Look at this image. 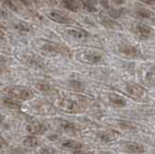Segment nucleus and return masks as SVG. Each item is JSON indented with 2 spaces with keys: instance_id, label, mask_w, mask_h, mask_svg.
Listing matches in <instances>:
<instances>
[{
  "instance_id": "nucleus-6",
  "label": "nucleus",
  "mask_w": 155,
  "mask_h": 154,
  "mask_svg": "<svg viewBox=\"0 0 155 154\" xmlns=\"http://www.w3.org/2000/svg\"><path fill=\"white\" fill-rule=\"evenodd\" d=\"M119 51L127 56H138L140 54V51L135 47L128 44H122L119 46Z\"/></svg>"
},
{
  "instance_id": "nucleus-17",
  "label": "nucleus",
  "mask_w": 155,
  "mask_h": 154,
  "mask_svg": "<svg viewBox=\"0 0 155 154\" xmlns=\"http://www.w3.org/2000/svg\"><path fill=\"white\" fill-rule=\"evenodd\" d=\"M43 50L47 51V52H52V54H56V52H59L60 51V48L56 46V45H53V44H46L43 46Z\"/></svg>"
},
{
  "instance_id": "nucleus-15",
  "label": "nucleus",
  "mask_w": 155,
  "mask_h": 154,
  "mask_svg": "<svg viewBox=\"0 0 155 154\" xmlns=\"http://www.w3.org/2000/svg\"><path fill=\"white\" fill-rule=\"evenodd\" d=\"M109 99L111 104H114V106H117V107H124L126 104V101L122 97H120V96L116 94H110Z\"/></svg>"
},
{
  "instance_id": "nucleus-25",
  "label": "nucleus",
  "mask_w": 155,
  "mask_h": 154,
  "mask_svg": "<svg viewBox=\"0 0 155 154\" xmlns=\"http://www.w3.org/2000/svg\"><path fill=\"white\" fill-rule=\"evenodd\" d=\"M0 15H3V16H5V11L3 10V9L1 8V7H0Z\"/></svg>"
},
{
  "instance_id": "nucleus-26",
  "label": "nucleus",
  "mask_w": 155,
  "mask_h": 154,
  "mask_svg": "<svg viewBox=\"0 0 155 154\" xmlns=\"http://www.w3.org/2000/svg\"><path fill=\"white\" fill-rule=\"evenodd\" d=\"M5 146V144L1 142V141H0V148H3Z\"/></svg>"
},
{
  "instance_id": "nucleus-18",
  "label": "nucleus",
  "mask_w": 155,
  "mask_h": 154,
  "mask_svg": "<svg viewBox=\"0 0 155 154\" xmlns=\"http://www.w3.org/2000/svg\"><path fill=\"white\" fill-rule=\"evenodd\" d=\"M63 147L68 148V149H80L81 147V144L75 141H68L62 144Z\"/></svg>"
},
{
  "instance_id": "nucleus-20",
  "label": "nucleus",
  "mask_w": 155,
  "mask_h": 154,
  "mask_svg": "<svg viewBox=\"0 0 155 154\" xmlns=\"http://www.w3.org/2000/svg\"><path fill=\"white\" fill-rule=\"evenodd\" d=\"M4 4L7 7H9L10 9H11V10H13L15 12H18V7L15 5V3L13 2V0H4Z\"/></svg>"
},
{
  "instance_id": "nucleus-14",
  "label": "nucleus",
  "mask_w": 155,
  "mask_h": 154,
  "mask_svg": "<svg viewBox=\"0 0 155 154\" xmlns=\"http://www.w3.org/2000/svg\"><path fill=\"white\" fill-rule=\"evenodd\" d=\"M61 5L71 12H78L79 4L76 0H61Z\"/></svg>"
},
{
  "instance_id": "nucleus-5",
  "label": "nucleus",
  "mask_w": 155,
  "mask_h": 154,
  "mask_svg": "<svg viewBox=\"0 0 155 154\" xmlns=\"http://www.w3.org/2000/svg\"><path fill=\"white\" fill-rule=\"evenodd\" d=\"M27 131L33 135H41L46 132V126L43 123L33 121L27 125Z\"/></svg>"
},
{
  "instance_id": "nucleus-24",
  "label": "nucleus",
  "mask_w": 155,
  "mask_h": 154,
  "mask_svg": "<svg viewBox=\"0 0 155 154\" xmlns=\"http://www.w3.org/2000/svg\"><path fill=\"white\" fill-rule=\"evenodd\" d=\"M21 3H23V4H25V5H29V1L28 0H19Z\"/></svg>"
},
{
  "instance_id": "nucleus-12",
  "label": "nucleus",
  "mask_w": 155,
  "mask_h": 154,
  "mask_svg": "<svg viewBox=\"0 0 155 154\" xmlns=\"http://www.w3.org/2000/svg\"><path fill=\"white\" fill-rule=\"evenodd\" d=\"M143 79L149 85H155V67H150L144 71Z\"/></svg>"
},
{
  "instance_id": "nucleus-3",
  "label": "nucleus",
  "mask_w": 155,
  "mask_h": 154,
  "mask_svg": "<svg viewBox=\"0 0 155 154\" xmlns=\"http://www.w3.org/2000/svg\"><path fill=\"white\" fill-rule=\"evenodd\" d=\"M125 91L128 95L134 98H142L145 95L144 89L138 84H129L125 86Z\"/></svg>"
},
{
  "instance_id": "nucleus-19",
  "label": "nucleus",
  "mask_w": 155,
  "mask_h": 154,
  "mask_svg": "<svg viewBox=\"0 0 155 154\" xmlns=\"http://www.w3.org/2000/svg\"><path fill=\"white\" fill-rule=\"evenodd\" d=\"M100 20H101V22L103 23V25L107 27H109V28H114V27H119V25H117L116 22L113 21H110L109 20V18H107L105 17H101L100 18Z\"/></svg>"
},
{
  "instance_id": "nucleus-4",
  "label": "nucleus",
  "mask_w": 155,
  "mask_h": 154,
  "mask_svg": "<svg viewBox=\"0 0 155 154\" xmlns=\"http://www.w3.org/2000/svg\"><path fill=\"white\" fill-rule=\"evenodd\" d=\"M48 17L51 18V21H55V22H58V23H70L72 22V20L67 17L64 14H61L60 12L58 11H50L48 13Z\"/></svg>"
},
{
  "instance_id": "nucleus-28",
  "label": "nucleus",
  "mask_w": 155,
  "mask_h": 154,
  "mask_svg": "<svg viewBox=\"0 0 155 154\" xmlns=\"http://www.w3.org/2000/svg\"><path fill=\"white\" fill-rule=\"evenodd\" d=\"M3 121V116H2V115H0V123H1Z\"/></svg>"
},
{
  "instance_id": "nucleus-21",
  "label": "nucleus",
  "mask_w": 155,
  "mask_h": 154,
  "mask_svg": "<svg viewBox=\"0 0 155 154\" xmlns=\"http://www.w3.org/2000/svg\"><path fill=\"white\" fill-rule=\"evenodd\" d=\"M71 85H72V87L77 88V89H81V88H82L81 84V83H79V81H76V80L71 81Z\"/></svg>"
},
{
  "instance_id": "nucleus-2",
  "label": "nucleus",
  "mask_w": 155,
  "mask_h": 154,
  "mask_svg": "<svg viewBox=\"0 0 155 154\" xmlns=\"http://www.w3.org/2000/svg\"><path fill=\"white\" fill-rule=\"evenodd\" d=\"M59 106L67 112H80L82 109V106L80 102L72 99H62L59 103Z\"/></svg>"
},
{
  "instance_id": "nucleus-13",
  "label": "nucleus",
  "mask_w": 155,
  "mask_h": 154,
  "mask_svg": "<svg viewBox=\"0 0 155 154\" xmlns=\"http://www.w3.org/2000/svg\"><path fill=\"white\" fill-rule=\"evenodd\" d=\"M3 103L6 107L13 110H18L21 108V103L16 98H4Z\"/></svg>"
},
{
  "instance_id": "nucleus-11",
  "label": "nucleus",
  "mask_w": 155,
  "mask_h": 154,
  "mask_svg": "<svg viewBox=\"0 0 155 154\" xmlns=\"http://www.w3.org/2000/svg\"><path fill=\"white\" fill-rule=\"evenodd\" d=\"M136 33L142 38H148L152 33V29L144 25H138L135 27Z\"/></svg>"
},
{
  "instance_id": "nucleus-7",
  "label": "nucleus",
  "mask_w": 155,
  "mask_h": 154,
  "mask_svg": "<svg viewBox=\"0 0 155 154\" xmlns=\"http://www.w3.org/2000/svg\"><path fill=\"white\" fill-rule=\"evenodd\" d=\"M124 150L130 153H143L144 151V147L142 144L135 143H125L123 144Z\"/></svg>"
},
{
  "instance_id": "nucleus-22",
  "label": "nucleus",
  "mask_w": 155,
  "mask_h": 154,
  "mask_svg": "<svg viewBox=\"0 0 155 154\" xmlns=\"http://www.w3.org/2000/svg\"><path fill=\"white\" fill-rule=\"evenodd\" d=\"M114 3L117 4V5H122V4L125 3V0H111Z\"/></svg>"
},
{
  "instance_id": "nucleus-16",
  "label": "nucleus",
  "mask_w": 155,
  "mask_h": 154,
  "mask_svg": "<svg viewBox=\"0 0 155 154\" xmlns=\"http://www.w3.org/2000/svg\"><path fill=\"white\" fill-rule=\"evenodd\" d=\"M23 144L28 147H37L39 144H40V142H39V139L37 138L30 136V137H26L24 139Z\"/></svg>"
},
{
  "instance_id": "nucleus-8",
  "label": "nucleus",
  "mask_w": 155,
  "mask_h": 154,
  "mask_svg": "<svg viewBox=\"0 0 155 154\" xmlns=\"http://www.w3.org/2000/svg\"><path fill=\"white\" fill-rule=\"evenodd\" d=\"M67 33L71 37L75 38L77 40H81V41H84L88 38V33L82 29H76V28H73V29L68 30Z\"/></svg>"
},
{
  "instance_id": "nucleus-23",
  "label": "nucleus",
  "mask_w": 155,
  "mask_h": 154,
  "mask_svg": "<svg viewBox=\"0 0 155 154\" xmlns=\"http://www.w3.org/2000/svg\"><path fill=\"white\" fill-rule=\"evenodd\" d=\"M140 1H143L144 3H147V4H154V0H140Z\"/></svg>"
},
{
  "instance_id": "nucleus-10",
  "label": "nucleus",
  "mask_w": 155,
  "mask_h": 154,
  "mask_svg": "<svg viewBox=\"0 0 155 154\" xmlns=\"http://www.w3.org/2000/svg\"><path fill=\"white\" fill-rule=\"evenodd\" d=\"M84 58L85 61L89 62V63H99V62H101L102 59H103V56H102L99 52L88 51L84 54Z\"/></svg>"
},
{
  "instance_id": "nucleus-27",
  "label": "nucleus",
  "mask_w": 155,
  "mask_h": 154,
  "mask_svg": "<svg viewBox=\"0 0 155 154\" xmlns=\"http://www.w3.org/2000/svg\"><path fill=\"white\" fill-rule=\"evenodd\" d=\"M74 154H85V153L81 152V151H76V152H74Z\"/></svg>"
},
{
  "instance_id": "nucleus-1",
  "label": "nucleus",
  "mask_w": 155,
  "mask_h": 154,
  "mask_svg": "<svg viewBox=\"0 0 155 154\" xmlns=\"http://www.w3.org/2000/svg\"><path fill=\"white\" fill-rule=\"evenodd\" d=\"M5 91L13 98L18 100H30L33 98V93L30 89L22 86H11L5 89Z\"/></svg>"
},
{
  "instance_id": "nucleus-9",
  "label": "nucleus",
  "mask_w": 155,
  "mask_h": 154,
  "mask_svg": "<svg viewBox=\"0 0 155 154\" xmlns=\"http://www.w3.org/2000/svg\"><path fill=\"white\" fill-rule=\"evenodd\" d=\"M136 14L142 18H144V20H147V21L155 22V14L152 11L148 10V9H145V8L138 9V10L136 11Z\"/></svg>"
},
{
  "instance_id": "nucleus-29",
  "label": "nucleus",
  "mask_w": 155,
  "mask_h": 154,
  "mask_svg": "<svg viewBox=\"0 0 155 154\" xmlns=\"http://www.w3.org/2000/svg\"><path fill=\"white\" fill-rule=\"evenodd\" d=\"M1 71H2V70H1V68H0V73H1Z\"/></svg>"
}]
</instances>
